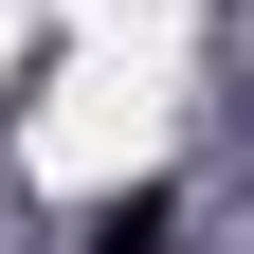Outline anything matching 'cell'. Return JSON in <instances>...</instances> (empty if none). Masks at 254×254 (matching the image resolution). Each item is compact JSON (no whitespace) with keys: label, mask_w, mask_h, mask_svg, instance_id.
<instances>
[{"label":"cell","mask_w":254,"mask_h":254,"mask_svg":"<svg viewBox=\"0 0 254 254\" xmlns=\"http://www.w3.org/2000/svg\"><path fill=\"white\" fill-rule=\"evenodd\" d=\"M164 218H182L164 182H127V200H91V254H164Z\"/></svg>","instance_id":"obj_1"}]
</instances>
